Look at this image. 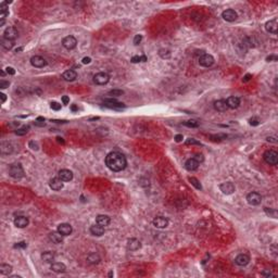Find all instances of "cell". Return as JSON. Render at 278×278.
<instances>
[{
  "mask_svg": "<svg viewBox=\"0 0 278 278\" xmlns=\"http://www.w3.org/2000/svg\"><path fill=\"white\" fill-rule=\"evenodd\" d=\"M265 30H267L268 33H272V34H277V30H278L277 19H273V20H270V21L266 22V24H265Z\"/></svg>",
  "mask_w": 278,
  "mask_h": 278,
  "instance_id": "cell-15",
  "label": "cell"
},
{
  "mask_svg": "<svg viewBox=\"0 0 278 278\" xmlns=\"http://www.w3.org/2000/svg\"><path fill=\"white\" fill-rule=\"evenodd\" d=\"M103 104H104V107H107V108H110V109H122V108H125V104L122 102H117L115 99H113V98H109V99H105L104 102H103Z\"/></svg>",
  "mask_w": 278,
  "mask_h": 278,
  "instance_id": "cell-10",
  "label": "cell"
},
{
  "mask_svg": "<svg viewBox=\"0 0 278 278\" xmlns=\"http://www.w3.org/2000/svg\"><path fill=\"white\" fill-rule=\"evenodd\" d=\"M210 137L213 140H222V139H226L227 135H225V134H219V135H211Z\"/></svg>",
  "mask_w": 278,
  "mask_h": 278,
  "instance_id": "cell-40",
  "label": "cell"
},
{
  "mask_svg": "<svg viewBox=\"0 0 278 278\" xmlns=\"http://www.w3.org/2000/svg\"><path fill=\"white\" fill-rule=\"evenodd\" d=\"M109 81H110V76L108 73H104V72H100L94 76V83L97 85H105L108 84Z\"/></svg>",
  "mask_w": 278,
  "mask_h": 278,
  "instance_id": "cell-5",
  "label": "cell"
},
{
  "mask_svg": "<svg viewBox=\"0 0 278 278\" xmlns=\"http://www.w3.org/2000/svg\"><path fill=\"white\" fill-rule=\"evenodd\" d=\"M0 97H1V103H3L5 101V99H7L5 94H0Z\"/></svg>",
  "mask_w": 278,
  "mask_h": 278,
  "instance_id": "cell-57",
  "label": "cell"
},
{
  "mask_svg": "<svg viewBox=\"0 0 278 278\" xmlns=\"http://www.w3.org/2000/svg\"><path fill=\"white\" fill-rule=\"evenodd\" d=\"M49 239L53 243H56V244H59V243L63 242V236L59 232H53L51 234H49Z\"/></svg>",
  "mask_w": 278,
  "mask_h": 278,
  "instance_id": "cell-25",
  "label": "cell"
},
{
  "mask_svg": "<svg viewBox=\"0 0 278 278\" xmlns=\"http://www.w3.org/2000/svg\"><path fill=\"white\" fill-rule=\"evenodd\" d=\"M235 262L239 266H246L250 262V257L246 253H241L239 255H237V257L235 259Z\"/></svg>",
  "mask_w": 278,
  "mask_h": 278,
  "instance_id": "cell-18",
  "label": "cell"
},
{
  "mask_svg": "<svg viewBox=\"0 0 278 278\" xmlns=\"http://www.w3.org/2000/svg\"><path fill=\"white\" fill-rule=\"evenodd\" d=\"M153 225L157 228H165L168 226V219L163 216H158L153 219Z\"/></svg>",
  "mask_w": 278,
  "mask_h": 278,
  "instance_id": "cell-17",
  "label": "cell"
},
{
  "mask_svg": "<svg viewBox=\"0 0 278 278\" xmlns=\"http://www.w3.org/2000/svg\"><path fill=\"white\" fill-rule=\"evenodd\" d=\"M26 247H27V243L24 242V241H22V242L16 243L15 246H14V248H26Z\"/></svg>",
  "mask_w": 278,
  "mask_h": 278,
  "instance_id": "cell-48",
  "label": "cell"
},
{
  "mask_svg": "<svg viewBox=\"0 0 278 278\" xmlns=\"http://www.w3.org/2000/svg\"><path fill=\"white\" fill-rule=\"evenodd\" d=\"M267 141H272V142H277V139L276 137H267Z\"/></svg>",
  "mask_w": 278,
  "mask_h": 278,
  "instance_id": "cell-56",
  "label": "cell"
},
{
  "mask_svg": "<svg viewBox=\"0 0 278 278\" xmlns=\"http://www.w3.org/2000/svg\"><path fill=\"white\" fill-rule=\"evenodd\" d=\"M58 232H59L62 236H69L72 234L73 228H72V226H71L70 224H68V223H62V224H60L59 226H58Z\"/></svg>",
  "mask_w": 278,
  "mask_h": 278,
  "instance_id": "cell-16",
  "label": "cell"
},
{
  "mask_svg": "<svg viewBox=\"0 0 278 278\" xmlns=\"http://www.w3.org/2000/svg\"><path fill=\"white\" fill-rule=\"evenodd\" d=\"M18 36H19V32H18V30H16L15 27L9 26V27H7L5 30L3 32V38H5V39L14 40Z\"/></svg>",
  "mask_w": 278,
  "mask_h": 278,
  "instance_id": "cell-8",
  "label": "cell"
},
{
  "mask_svg": "<svg viewBox=\"0 0 278 278\" xmlns=\"http://www.w3.org/2000/svg\"><path fill=\"white\" fill-rule=\"evenodd\" d=\"M109 276H110V277H111V276H113V273H112V272H110V273H109Z\"/></svg>",
  "mask_w": 278,
  "mask_h": 278,
  "instance_id": "cell-63",
  "label": "cell"
},
{
  "mask_svg": "<svg viewBox=\"0 0 278 278\" xmlns=\"http://www.w3.org/2000/svg\"><path fill=\"white\" fill-rule=\"evenodd\" d=\"M188 179L196 189H198V190H201V189H202V186H201V184H200L199 181H198L197 178H194V177H189Z\"/></svg>",
  "mask_w": 278,
  "mask_h": 278,
  "instance_id": "cell-35",
  "label": "cell"
},
{
  "mask_svg": "<svg viewBox=\"0 0 278 278\" xmlns=\"http://www.w3.org/2000/svg\"><path fill=\"white\" fill-rule=\"evenodd\" d=\"M57 139H58V141H59V142H62V143H64V140H63L62 138L58 137V138H57Z\"/></svg>",
  "mask_w": 278,
  "mask_h": 278,
  "instance_id": "cell-59",
  "label": "cell"
},
{
  "mask_svg": "<svg viewBox=\"0 0 278 278\" xmlns=\"http://www.w3.org/2000/svg\"><path fill=\"white\" fill-rule=\"evenodd\" d=\"M62 102H63V104H68V103L70 102V98H69L68 96H63V97H62Z\"/></svg>",
  "mask_w": 278,
  "mask_h": 278,
  "instance_id": "cell-54",
  "label": "cell"
},
{
  "mask_svg": "<svg viewBox=\"0 0 278 278\" xmlns=\"http://www.w3.org/2000/svg\"><path fill=\"white\" fill-rule=\"evenodd\" d=\"M10 278H21V276H16V275H13V276H10Z\"/></svg>",
  "mask_w": 278,
  "mask_h": 278,
  "instance_id": "cell-60",
  "label": "cell"
},
{
  "mask_svg": "<svg viewBox=\"0 0 278 278\" xmlns=\"http://www.w3.org/2000/svg\"><path fill=\"white\" fill-rule=\"evenodd\" d=\"M105 164L112 172H121L127 165L126 158L119 151H112L105 157Z\"/></svg>",
  "mask_w": 278,
  "mask_h": 278,
  "instance_id": "cell-1",
  "label": "cell"
},
{
  "mask_svg": "<svg viewBox=\"0 0 278 278\" xmlns=\"http://www.w3.org/2000/svg\"><path fill=\"white\" fill-rule=\"evenodd\" d=\"M50 107H51L52 110L54 111H59L60 109H61V104L58 102H51V104H50Z\"/></svg>",
  "mask_w": 278,
  "mask_h": 278,
  "instance_id": "cell-43",
  "label": "cell"
},
{
  "mask_svg": "<svg viewBox=\"0 0 278 278\" xmlns=\"http://www.w3.org/2000/svg\"><path fill=\"white\" fill-rule=\"evenodd\" d=\"M28 130H30V126H22L20 128H16L15 134L18 136H24L28 133Z\"/></svg>",
  "mask_w": 278,
  "mask_h": 278,
  "instance_id": "cell-34",
  "label": "cell"
},
{
  "mask_svg": "<svg viewBox=\"0 0 278 278\" xmlns=\"http://www.w3.org/2000/svg\"><path fill=\"white\" fill-rule=\"evenodd\" d=\"M199 165H200V162L193 157L186 161V163H185V168H186L187 171H189V172H191V171L197 170V168H199Z\"/></svg>",
  "mask_w": 278,
  "mask_h": 278,
  "instance_id": "cell-13",
  "label": "cell"
},
{
  "mask_svg": "<svg viewBox=\"0 0 278 278\" xmlns=\"http://www.w3.org/2000/svg\"><path fill=\"white\" fill-rule=\"evenodd\" d=\"M1 46H2L5 50H11L14 46V40H9V39H5V38H3L2 40H1Z\"/></svg>",
  "mask_w": 278,
  "mask_h": 278,
  "instance_id": "cell-31",
  "label": "cell"
},
{
  "mask_svg": "<svg viewBox=\"0 0 278 278\" xmlns=\"http://www.w3.org/2000/svg\"><path fill=\"white\" fill-rule=\"evenodd\" d=\"M30 63L35 68H43L47 65V61L40 56H34L30 58Z\"/></svg>",
  "mask_w": 278,
  "mask_h": 278,
  "instance_id": "cell-11",
  "label": "cell"
},
{
  "mask_svg": "<svg viewBox=\"0 0 278 278\" xmlns=\"http://www.w3.org/2000/svg\"><path fill=\"white\" fill-rule=\"evenodd\" d=\"M186 145H198V146H201V143H200L199 141L196 140V139H193V138H189V139H187Z\"/></svg>",
  "mask_w": 278,
  "mask_h": 278,
  "instance_id": "cell-42",
  "label": "cell"
},
{
  "mask_svg": "<svg viewBox=\"0 0 278 278\" xmlns=\"http://www.w3.org/2000/svg\"><path fill=\"white\" fill-rule=\"evenodd\" d=\"M41 260L46 263H51L54 260V253L51 251H46L41 254Z\"/></svg>",
  "mask_w": 278,
  "mask_h": 278,
  "instance_id": "cell-29",
  "label": "cell"
},
{
  "mask_svg": "<svg viewBox=\"0 0 278 278\" xmlns=\"http://www.w3.org/2000/svg\"><path fill=\"white\" fill-rule=\"evenodd\" d=\"M259 124H260L259 119H257V117H252V119H250V125H252V126H257Z\"/></svg>",
  "mask_w": 278,
  "mask_h": 278,
  "instance_id": "cell-44",
  "label": "cell"
},
{
  "mask_svg": "<svg viewBox=\"0 0 278 278\" xmlns=\"http://www.w3.org/2000/svg\"><path fill=\"white\" fill-rule=\"evenodd\" d=\"M22 49H23V48H18V49H16V50H15V52H19V51H21Z\"/></svg>",
  "mask_w": 278,
  "mask_h": 278,
  "instance_id": "cell-61",
  "label": "cell"
},
{
  "mask_svg": "<svg viewBox=\"0 0 278 278\" xmlns=\"http://www.w3.org/2000/svg\"><path fill=\"white\" fill-rule=\"evenodd\" d=\"M183 125L187 127H192V128H196V127L199 126V122L196 121V120H190V121H186L183 123Z\"/></svg>",
  "mask_w": 278,
  "mask_h": 278,
  "instance_id": "cell-37",
  "label": "cell"
},
{
  "mask_svg": "<svg viewBox=\"0 0 278 278\" xmlns=\"http://www.w3.org/2000/svg\"><path fill=\"white\" fill-rule=\"evenodd\" d=\"M140 247H141L140 241L138 240V239H136V238H132V239H129L128 242H127V249L130 250V251H136V250H138Z\"/></svg>",
  "mask_w": 278,
  "mask_h": 278,
  "instance_id": "cell-21",
  "label": "cell"
},
{
  "mask_svg": "<svg viewBox=\"0 0 278 278\" xmlns=\"http://www.w3.org/2000/svg\"><path fill=\"white\" fill-rule=\"evenodd\" d=\"M13 223L18 228H25L28 225L30 221H28V219H27L26 216H18V217L14 219Z\"/></svg>",
  "mask_w": 278,
  "mask_h": 278,
  "instance_id": "cell-19",
  "label": "cell"
},
{
  "mask_svg": "<svg viewBox=\"0 0 278 278\" xmlns=\"http://www.w3.org/2000/svg\"><path fill=\"white\" fill-rule=\"evenodd\" d=\"M87 261L90 263V264H98L100 262V257L97 253H90L88 257H87Z\"/></svg>",
  "mask_w": 278,
  "mask_h": 278,
  "instance_id": "cell-30",
  "label": "cell"
},
{
  "mask_svg": "<svg viewBox=\"0 0 278 278\" xmlns=\"http://www.w3.org/2000/svg\"><path fill=\"white\" fill-rule=\"evenodd\" d=\"M49 186L54 191H59V190H61L63 188V181L60 177H54V178H52L50 181Z\"/></svg>",
  "mask_w": 278,
  "mask_h": 278,
  "instance_id": "cell-14",
  "label": "cell"
},
{
  "mask_svg": "<svg viewBox=\"0 0 278 278\" xmlns=\"http://www.w3.org/2000/svg\"><path fill=\"white\" fill-rule=\"evenodd\" d=\"M133 63H138V62H146L147 57L146 56H134L130 60Z\"/></svg>",
  "mask_w": 278,
  "mask_h": 278,
  "instance_id": "cell-36",
  "label": "cell"
},
{
  "mask_svg": "<svg viewBox=\"0 0 278 278\" xmlns=\"http://www.w3.org/2000/svg\"><path fill=\"white\" fill-rule=\"evenodd\" d=\"M12 272V266L9 264H1L0 265V273L2 275H9Z\"/></svg>",
  "mask_w": 278,
  "mask_h": 278,
  "instance_id": "cell-32",
  "label": "cell"
},
{
  "mask_svg": "<svg viewBox=\"0 0 278 278\" xmlns=\"http://www.w3.org/2000/svg\"><path fill=\"white\" fill-rule=\"evenodd\" d=\"M159 54L161 56V58H163V59H168V58H171V52L170 50H165V49H161L159 52Z\"/></svg>",
  "mask_w": 278,
  "mask_h": 278,
  "instance_id": "cell-39",
  "label": "cell"
},
{
  "mask_svg": "<svg viewBox=\"0 0 278 278\" xmlns=\"http://www.w3.org/2000/svg\"><path fill=\"white\" fill-rule=\"evenodd\" d=\"M30 149H33V150H38V145L36 142H34V141H30Z\"/></svg>",
  "mask_w": 278,
  "mask_h": 278,
  "instance_id": "cell-50",
  "label": "cell"
},
{
  "mask_svg": "<svg viewBox=\"0 0 278 278\" xmlns=\"http://www.w3.org/2000/svg\"><path fill=\"white\" fill-rule=\"evenodd\" d=\"M225 101H226L227 107L230 109H237L240 104V99L238 97H235V96L227 98V100H225Z\"/></svg>",
  "mask_w": 278,
  "mask_h": 278,
  "instance_id": "cell-20",
  "label": "cell"
},
{
  "mask_svg": "<svg viewBox=\"0 0 278 278\" xmlns=\"http://www.w3.org/2000/svg\"><path fill=\"white\" fill-rule=\"evenodd\" d=\"M263 159L267 164L276 165L278 163V153L274 150H267L263 154Z\"/></svg>",
  "mask_w": 278,
  "mask_h": 278,
  "instance_id": "cell-3",
  "label": "cell"
},
{
  "mask_svg": "<svg viewBox=\"0 0 278 278\" xmlns=\"http://www.w3.org/2000/svg\"><path fill=\"white\" fill-rule=\"evenodd\" d=\"M5 70H7V73L10 74V75H14V74H15V71H14L13 68H10V66H8V68L5 69Z\"/></svg>",
  "mask_w": 278,
  "mask_h": 278,
  "instance_id": "cell-51",
  "label": "cell"
},
{
  "mask_svg": "<svg viewBox=\"0 0 278 278\" xmlns=\"http://www.w3.org/2000/svg\"><path fill=\"white\" fill-rule=\"evenodd\" d=\"M174 139H175L176 142H181V141L184 139V137H183V135H176Z\"/></svg>",
  "mask_w": 278,
  "mask_h": 278,
  "instance_id": "cell-55",
  "label": "cell"
},
{
  "mask_svg": "<svg viewBox=\"0 0 278 278\" xmlns=\"http://www.w3.org/2000/svg\"><path fill=\"white\" fill-rule=\"evenodd\" d=\"M9 175L14 179H21L22 177H24V170L22 168V165L20 163H15V164L10 165V168H9Z\"/></svg>",
  "mask_w": 278,
  "mask_h": 278,
  "instance_id": "cell-2",
  "label": "cell"
},
{
  "mask_svg": "<svg viewBox=\"0 0 278 278\" xmlns=\"http://www.w3.org/2000/svg\"><path fill=\"white\" fill-rule=\"evenodd\" d=\"M214 109L219 112H225V111H227L228 107H227L225 100H217L214 102Z\"/></svg>",
  "mask_w": 278,
  "mask_h": 278,
  "instance_id": "cell-26",
  "label": "cell"
},
{
  "mask_svg": "<svg viewBox=\"0 0 278 278\" xmlns=\"http://www.w3.org/2000/svg\"><path fill=\"white\" fill-rule=\"evenodd\" d=\"M71 109H72V111H76V110H77V107H76V105H72V107H71Z\"/></svg>",
  "mask_w": 278,
  "mask_h": 278,
  "instance_id": "cell-58",
  "label": "cell"
},
{
  "mask_svg": "<svg viewBox=\"0 0 278 278\" xmlns=\"http://www.w3.org/2000/svg\"><path fill=\"white\" fill-rule=\"evenodd\" d=\"M97 224L101 225V226H108L110 224V217L108 215H98L97 219H96Z\"/></svg>",
  "mask_w": 278,
  "mask_h": 278,
  "instance_id": "cell-27",
  "label": "cell"
},
{
  "mask_svg": "<svg viewBox=\"0 0 278 278\" xmlns=\"http://www.w3.org/2000/svg\"><path fill=\"white\" fill-rule=\"evenodd\" d=\"M214 63V58L211 56V54H202L201 57L199 58V64L203 68H210L211 65H213Z\"/></svg>",
  "mask_w": 278,
  "mask_h": 278,
  "instance_id": "cell-7",
  "label": "cell"
},
{
  "mask_svg": "<svg viewBox=\"0 0 278 278\" xmlns=\"http://www.w3.org/2000/svg\"><path fill=\"white\" fill-rule=\"evenodd\" d=\"M9 85H10V83L9 81H0V88L1 89H5V88H7V87H9Z\"/></svg>",
  "mask_w": 278,
  "mask_h": 278,
  "instance_id": "cell-46",
  "label": "cell"
},
{
  "mask_svg": "<svg viewBox=\"0 0 278 278\" xmlns=\"http://www.w3.org/2000/svg\"><path fill=\"white\" fill-rule=\"evenodd\" d=\"M5 73L3 72V71H1V76H5Z\"/></svg>",
  "mask_w": 278,
  "mask_h": 278,
  "instance_id": "cell-62",
  "label": "cell"
},
{
  "mask_svg": "<svg viewBox=\"0 0 278 278\" xmlns=\"http://www.w3.org/2000/svg\"><path fill=\"white\" fill-rule=\"evenodd\" d=\"M278 58L276 54H270V56H268L267 58H266V61L267 62H272V61H277Z\"/></svg>",
  "mask_w": 278,
  "mask_h": 278,
  "instance_id": "cell-45",
  "label": "cell"
},
{
  "mask_svg": "<svg viewBox=\"0 0 278 278\" xmlns=\"http://www.w3.org/2000/svg\"><path fill=\"white\" fill-rule=\"evenodd\" d=\"M222 18L227 22H234L237 20L238 14L235 10H232V9H227V10H225L224 12L222 13Z\"/></svg>",
  "mask_w": 278,
  "mask_h": 278,
  "instance_id": "cell-9",
  "label": "cell"
},
{
  "mask_svg": "<svg viewBox=\"0 0 278 278\" xmlns=\"http://www.w3.org/2000/svg\"><path fill=\"white\" fill-rule=\"evenodd\" d=\"M264 212H265V214H266L267 216H270V217H273V219H277L278 212H277V210H275V209H272V208H264Z\"/></svg>",
  "mask_w": 278,
  "mask_h": 278,
  "instance_id": "cell-33",
  "label": "cell"
},
{
  "mask_svg": "<svg viewBox=\"0 0 278 278\" xmlns=\"http://www.w3.org/2000/svg\"><path fill=\"white\" fill-rule=\"evenodd\" d=\"M221 191L225 194H232L235 192V185L230 183V181H226V183H223V184L219 186Z\"/></svg>",
  "mask_w": 278,
  "mask_h": 278,
  "instance_id": "cell-12",
  "label": "cell"
},
{
  "mask_svg": "<svg viewBox=\"0 0 278 278\" xmlns=\"http://www.w3.org/2000/svg\"><path fill=\"white\" fill-rule=\"evenodd\" d=\"M62 45L65 49H68V50H73L76 47V45H77V40H76V38L74 37V36H71V35L66 36V37L63 38Z\"/></svg>",
  "mask_w": 278,
  "mask_h": 278,
  "instance_id": "cell-6",
  "label": "cell"
},
{
  "mask_svg": "<svg viewBox=\"0 0 278 278\" xmlns=\"http://www.w3.org/2000/svg\"><path fill=\"white\" fill-rule=\"evenodd\" d=\"M251 78H252V75H251V74H246V75L243 76L242 81H244V83H246V81H249Z\"/></svg>",
  "mask_w": 278,
  "mask_h": 278,
  "instance_id": "cell-52",
  "label": "cell"
},
{
  "mask_svg": "<svg viewBox=\"0 0 278 278\" xmlns=\"http://www.w3.org/2000/svg\"><path fill=\"white\" fill-rule=\"evenodd\" d=\"M247 201L250 205H259L262 202V196L259 192L252 191L247 196Z\"/></svg>",
  "mask_w": 278,
  "mask_h": 278,
  "instance_id": "cell-4",
  "label": "cell"
},
{
  "mask_svg": "<svg viewBox=\"0 0 278 278\" xmlns=\"http://www.w3.org/2000/svg\"><path fill=\"white\" fill-rule=\"evenodd\" d=\"M34 124L36 125V126H39V127H43V126H45V119L43 117H37V120H36L35 122H34Z\"/></svg>",
  "mask_w": 278,
  "mask_h": 278,
  "instance_id": "cell-41",
  "label": "cell"
},
{
  "mask_svg": "<svg viewBox=\"0 0 278 278\" xmlns=\"http://www.w3.org/2000/svg\"><path fill=\"white\" fill-rule=\"evenodd\" d=\"M58 175L63 181H70L73 179V173L70 170H61Z\"/></svg>",
  "mask_w": 278,
  "mask_h": 278,
  "instance_id": "cell-23",
  "label": "cell"
},
{
  "mask_svg": "<svg viewBox=\"0 0 278 278\" xmlns=\"http://www.w3.org/2000/svg\"><path fill=\"white\" fill-rule=\"evenodd\" d=\"M90 232H91V235L100 237V236H102L103 234H104V227L101 226V225H99V224L92 225V226L90 227Z\"/></svg>",
  "mask_w": 278,
  "mask_h": 278,
  "instance_id": "cell-24",
  "label": "cell"
},
{
  "mask_svg": "<svg viewBox=\"0 0 278 278\" xmlns=\"http://www.w3.org/2000/svg\"><path fill=\"white\" fill-rule=\"evenodd\" d=\"M141 39H142V36H141V35H136L135 38H134V43H135V45H138V43L141 41Z\"/></svg>",
  "mask_w": 278,
  "mask_h": 278,
  "instance_id": "cell-47",
  "label": "cell"
},
{
  "mask_svg": "<svg viewBox=\"0 0 278 278\" xmlns=\"http://www.w3.org/2000/svg\"><path fill=\"white\" fill-rule=\"evenodd\" d=\"M62 78L66 81H73L77 78V73L74 70H68L62 74Z\"/></svg>",
  "mask_w": 278,
  "mask_h": 278,
  "instance_id": "cell-22",
  "label": "cell"
},
{
  "mask_svg": "<svg viewBox=\"0 0 278 278\" xmlns=\"http://www.w3.org/2000/svg\"><path fill=\"white\" fill-rule=\"evenodd\" d=\"M81 62L84 63V64H88V63L91 62V59H90L89 57H85V58H83V60H81Z\"/></svg>",
  "mask_w": 278,
  "mask_h": 278,
  "instance_id": "cell-53",
  "label": "cell"
},
{
  "mask_svg": "<svg viewBox=\"0 0 278 278\" xmlns=\"http://www.w3.org/2000/svg\"><path fill=\"white\" fill-rule=\"evenodd\" d=\"M51 270H53L56 273H64L65 270H66V266L63 263H59V262L53 263L51 265Z\"/></svg>",
  "mask_w": 278,
  "mask_h": 278,
  "instance_id": "cell-28",
  "label": "cell"
},
{
  "mask_svg": "<svg viewBox=\"0 0 278 278\" xmlns=\"http://www.w3.org/2000/svg\"><path fill=\"white\" fill-rule=\"evenodd\" d=\"M262 275L265 276V277H270V276H273V274H272V272L270 270H264L262 272Z\"/></svg>",
  "mask_w": 278,
  "mask_h": 278,
  "instance_id": "cell-49",
  "label": "cell"
},
{
  "mask_svg": "<svg viewBox=\"0 0 278 278\" xmlns=\"http://www.w3.org/2000/svg\"><path fill=\"white\" fill-rule=\"evenodd\" d=\"M123 94H124V91L121 89H113V90H110V91L108 92L109 96H112V97H120V96H122Z\"/></svg>",
  "mask_w": 278,
  "mask_h": 278,
  "instance_id": "cell-38",
  "label": "cell"
}]
</instances>
